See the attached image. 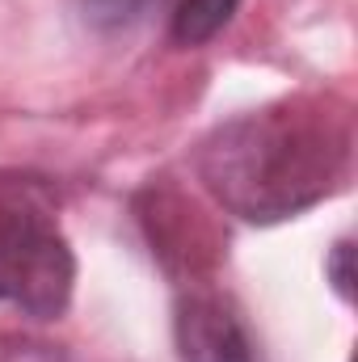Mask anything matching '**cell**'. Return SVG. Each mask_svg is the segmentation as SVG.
Returning a JSON list of instances; mask_svg holds the SVG:
<instances>
[{"label":"cell","instance_id":"cell-1","mask_svg":"<svg viewBox=\"0 0 358 362\" xmlns=\"http://www.w3.org/2000/svg\"><path fill=\"white\" fill-rule=\"evenodd\" d=\"M354 131L329 97H287L215 127L198 148V181L245 223H282L325 202L350 173Z\"/></svg>","mask_w":358,"mask_h":362},{"label":"cell","instance_id":"cell-2","mask_svg":"<svg viewBox=\"0 0 358 362\" xmlns=\"http://www.w3.org/2000/svg\"><path fill=\"white\" fill-rule=\"evenodd\" d=\"M76 257L55 219L13 194L0 202V303L21 308L34 320H55L72 303Z\"/></svg>","mask_w":358,"mask_h":362},{"label":"cell","instance_id":"cell-3","mask_svg":"<svg viewBox=\"0 0 358 362\" xmlns=\"http://www.w3.org/2000/svg\"><path fill=\"white\" fill-rule=\"evenodd\" d=\"M173 337L181 362H266L245 316L211 291H190L178 303Z\"/></svg>","mask_w":358,"mask_h":362},{"label":"cell","instance_id":"cell-4","mask_svg":"<svg viewBox=\"0 0 358 362\" xmlns=\"http://www.w3.org/2000/svg\"><path fill=\"white\" fill-rule=\"evenodd\" d=\"M236 8H241V0H178L169 38L178 47H202L236 17Z\"/></svg>","mask_w":358,"mask_h":362},{"label":"cell","instance_id":"cell-5","mask_svg":"<svg viewBox=\"0 0 358 362\" xmlns=\"http://www.w3.org/2000/svg\"><path fill=\"white\" fill-rule=\"evenodd\" d=\"M165 0H81V17L93 30L114 34V30H131L139 25L152 8H161Z\"/></svg>","mask_w":358,"mask_h":362},{"label":"cell","instance_id":"cell-6","mask_svg":"<svg viewBox=\"0 0 358 362\" xmlns=\"http://www.w3.org/2000/svg\"><path fill=\"white\" fill-rule=\"evenodd\" d=\"M325 278H329V286L350 303V295H354V245H350V240H337V245L329 249V257H325Z\"/></svg>","mask_w":358,"mask_h":362}]
</instances>
